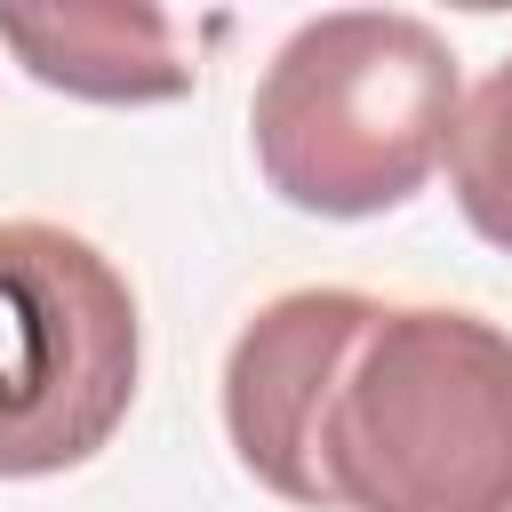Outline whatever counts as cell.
<instances>
[{"label":"cell","mask_w":512,"mask_h":512,"mask_svg":"<svg viewBox=\"0 0 512 512\" xmlns=\"http://www.w3.org/2000/svg\"><path fill=\"white\" fill-rule=\"evenodd\" d=\"M312 472L320 512H512V336L456 304H376Z\"/></svg>","instance_id":"6da1fadb"},{"label":"cell","mask_w":512,"mask_h":512,"mask_svg":"<svg viewBox=\"0 0 512 512\" xmlns=\"http://www.w3.org/2000/svg\"><path fill=\"white\" fill-rule=\"evenodd\" d=\"M456 112V48L424 16L328 8L272 48L248 96V144L288 208L384 216L448 160Z\"/></svg>","instance_id":"7a4b0ae2"},{"label":"cell","mask_w":512,"mask_h":512,"mask_svg":"<svg viewBox=\"0 0 512 512\" xmlns=\"http://www.w3.org/2000/svg\"><path fill=\"white\" fill-rule=\"evenodd\" d=\"M144 320L120 264L40 216L0 224V480L88 464L136 408Z\"/></svg>","instance_id":"3957f363"},{"label":"cell","mask_w":512,"mask_h":512,"mask_svg":"<svg viewBox=\"0 0 512 512\" xmlns=\"http://www.w3.org/2000/svg\"><path fill=\"white\" fill-rule=\"evenodd\" d=\"M376 304L384 296L368 288H288L224 352V432L240 464L304 512H320V472H312L320 408L344 376V352L376 320Z\"/></svg>","instance_id":"277c9868"},{"label":"cell","mask_w":512,"mask_h":512,"mask_svg":"<svg viewBox=\"0 0 512 512\" xmlns=\"http://www.w3.org/2000/svg\"><path fill=\"white\" fill-rule=\"evenodd\" d=\"M0 48L64 96L88 104H168L192 88V56L168 8L144 0H56V8H0Z\"/></svg>","instance_id":"5b68a950"},{"label":"cell","mask_w":512,"mask_h":512,"mask_svg":"<svg viewBox=\"0 0 512 512\" xmlns=\"http://www.w3.org/2000/svg\"><path fill=\"white\" fill-rule=\"evenodd\" d=\"M448 184L464 224L512 256V56L464 96L456 136H448Z\"/></svg>","instance_id":"8992f818"}]
</instances>
